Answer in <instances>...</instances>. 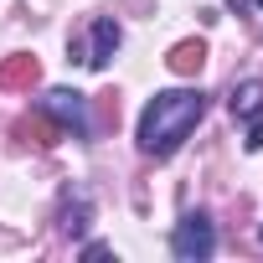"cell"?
Here are the masks:
<instances>
[{"label":"cell","mask_w":263,"mask_h":263,"mask_svg":"<svg viewBox=\"0 0 263 263\" xmlns=\"http://www.w3.org/2000/svg\"><path fill=\"white\" fill-rule=\"evenodd\" d=\"M206 114V93L201 88H171V93H155L140 114V150L150 160H165L186 145V135L201 124Z\"/></svg>","instance_id":"6da1fadb"},{"label":"cell","mask_w":263,"mask_h":263,"mask_svg":"<svg viewBox=\"0 0 263 263\" xmlns=\"http://www.w3.org/2000/svg\"><path fill=\"white\" fill-rule=\"evenodd\" d=\"M171 248H176L181 263H201V258H212V248H217L212 217H206V212H186V217L176 222V232H171Z\"/></svg>","instance_id":"7a4b0ae2"},{"label":"cell","mask_w":263,"mask_h":263,"mask_svg":"<svg viewBox=\"0 0 263 263\" xmlns=\"http://www.w3.org/2000/svg\"><path fill=\"white\" fill-rule=\"evenodd\" d=\"M42 114H47V119H57L62 135L88 140V98H83L78 88H52V93L42 98Z\"/></svg>","instance_id":"3957f363"},{"label":"cell","mask_w":263,"mask_h":263,"mask_svg":"<svg viewBox=\"0 0 263 263\" xmlns=\"http://www.w3.org/2000/svg\"><path fill=\"white\" fill-rule=\"evenodd\" d=\"M119 42H124L119 21H114V16H98V21L88 26V42H72V57H78V62H88L93 72H103V67H108V57L119 52Z\"/></svg>","instance_id":"277c9868"},{"label":"cell","mask_w":263,"mask_h":263,"mask_svg":"<svg viewBox=\"0 0 263 263\" xmlns=\"http://www.w3.org/2000/svg\"><path fill=\"white\" fill-rule=\"evenodd\" d=\"M227 108H232V119H258L263 114V78H248V83H237L232 88V98H227Z\"/></svg>","instance_id":"5b68a950"},{"label":"cell","mask_w":263,"mask_h":263,"mask_svg":"<svg viewBox=\"0 0 263 263\" xmlns=\"http://www.w3.org/2000/svg\"><path fill=\"white\" fill-rule=\"evenodd\" d=\"M36 78H42V62L26 57V52H16V57L0 62V88H31Z\"/></svg>","instance_id":"8992f818"},{"label":"cell","mask_w":263,"mask_h":263,"mask_svg":"<svg viewBox=\"0 0 263 263\" xmlns=\"http://www.w3.org/2000/svg\"><path fill=\"white\" fill-rule=\"evenodd\" d=\"M165 67L181 72V78H196V72L206 67V42H176L171 57H165Z\"/></svg>","instance_id":"52a82bcc"},{"label":"cell","mask_w":263,"mask_h":263,"mask_svg":"<svg viewBox=\"0 0 263 263\" xmlns=\"http://www.w3.org/2000/svg\"><path fill=\"white\" fill-rule=\"evenodd\" d=\"M16 135H21V140H36V145H57L62 129H57V119H52V124H47V119H21Z\"/></svg>","instance_id":"ba28073f"},{"label":"cell","mask_w":263,"mask_h":263,"mask_svg":"<svg viewBox=\"0 0 263 263\" xmlns=\"http://www.w3.org/2000/svg\"><path fill=\"white\" fill-rule=\"evenodd\" d=\"M242 145H248V150H263V114L253 119V129H248V140H242Z\"/></svg>","instance_id":"9c48e42d"},{"label":"cell","mask_w":263,"mask_h":263,"mask_svg":"<svg viewBox=\"0 0 263 263\" xmlns=\"http://www.w3.org/2000/svg\"><path fill=\"white\" fill-rule=\"evenodd\" d=\"M227 6H232V11H242V6H248V0H227Z\"/></svg>","instance_id":"30bf717a"},{"label":"cell","mask_w":263,"mask_h":263,"mask_svg":"<svg viewBox=\"0 0 263 263\" xmlns=\"http://www.w3.org/2000/svg\"><path fill=\"white\" fill-rule=\"evenodd\" d=\"M258 6H263V0H258Z\"/></svg>","instance_id":"8fae6325"}]
</instances>
